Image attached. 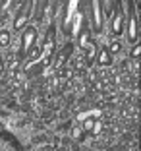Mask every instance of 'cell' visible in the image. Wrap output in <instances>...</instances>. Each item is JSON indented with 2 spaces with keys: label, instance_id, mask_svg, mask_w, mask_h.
<instances>
[{
  "label": "cell",
  "instance_id": "cell-2",
  "mask_svg": "<svg viewBox=\"0 0 141 151\" xmlns=\"http://www.w3.org/2000/svg\"><path fill=\"white\" fill-rule=\"evenodd\" d=\"M110 50H112V52H118V50H120V43H118V41H114V43H112Z\"/></svg>",
  "mask_w": 141,
  "mask_h": 151
},
{
  "label": "cell",
  "instance_id": "cell-3",
  "mask_svg": "<svg viewBox=\"0 0 141 151\" xmlns=\"http://www.w3.org/2000/svg\"><path fill=\"white\" fill-rule=\"evenodd\" d=\"M137 54H139V47L135 45V47L132 49V56H133V58H137Z\"/></svg>",
  "mask_w": 141,
  "mask_h": 151
},
{
  "label": "cell",
  "instance_id": "cell-1",
  "mask_svg": "<svg viewBox=\"0 0 141 151\" xmlns=\"http://www.w3.org/2000/svg\"><path fill=\"white\" fill-rule=\"evenodd\" d=\"M0 45L2 47H8L10 45V33L6 29H0Z\"/></svg>",
  "mask_w": 141,
  "mask_h": 151
}]
</instances>
